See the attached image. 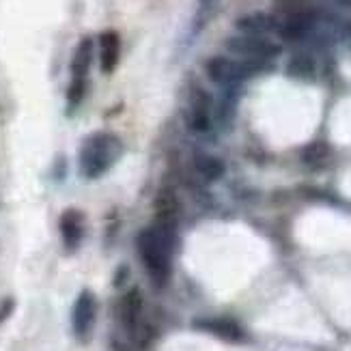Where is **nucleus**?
I'll return each mask as SVG.
<instances>
[{
	"instance_id": "8",
	"label": "nucleus",
	"mask_w": 351,
	"mask_h": 351,
	"mask_svg": "<svg viewBox=\"0 0 351 351\" xmlns=\"http://www.w3.org/2000/svg\"><path fill=\"white\" fill-rule=\"evenodd\" d=\"M317 24H319V13L313 7L298 11V13H289V18L280 22L278 26V35L282 41L300 43V41H306L315 33Z\"/></svg>"
},
{
	"instance_id": "9",
	"label": "nucleus",
	"mask_w": 351,
	"mask_h": 351,
	"mask_svg": "<svg viewBox=\"0 0 351 351\" xmlns=\"http://www.w3.org/2000/svg\"><path fill=\"white\" fill-rule=\"evenodd\" d=\"M97 58L104 75H112L121 60V35L114 28H106L97 37Z\"/></svg>"
},
{
	"instance_id": "2",
	"label": "nucleus",
	"mask_w": 351,
	"mask_h": 351,
	"mask_svg": "<svg viewBox=\"0 0 351 351\" xmlns=\"http://www.w3.org/2000/svg\"><path fill=\"white\" fill-rule=\"evenodd\" d=\"M123 154V143L117 134L112 132H95L84 138L80 154H78V164L80 173L86 179H99L104 173L110 171V166L119 160Z\"/></svg>"
},
{
	"instance_id": "3",
	"label": "nucleus",
	"mask_w": 351,
	"mask_h": 351,
	"mask_svg": "<svg viewBox=\"0 0 351 351\" xmlns=\"http://www.w3.org/2000/svg\"><path fill=\"white\" fill-rule=\"evenodd\" d=\"M271 65L269 60H243V58H228V56H213L207 60L205 71L207 78L222 88L239 86L243 80L252 78L256 73L267 71Z\"/></svg>"
},
{
	"instance_id": "7",
	"label": "nucleus",
	"mask_w": 351,
	"mask_h": 351,
	"mask_svg": "<svg viewBox=\"0 0 351 351\" xmlns=\"http://www.w3.org/2000/svg\"><path fill=\"white\" fill-rule=\"evenodd\" d=\"M95 317H97V300L88 289H84V291H80V295L75 298L73 311H71V328H73L75 339L82 343L88 341L95 326Z\"/></svg>"
},
{
	"instance_id": "5",
	"label": "nucleus",
	"mask_w": 351,
	"mask_h": 351,
	"mask_svg": "<svg viewBox=\"0 0 351 351\" xmlns=\"http://www.w3.org/2000/svg\"><path fill=\"white\" fill-rule=\"evenodd\" d=\"M119 319L141 347H147L151 339H154V330L143 322V295L138 289H130V291L121 298Z\"/></svg>"
},
{
	"instance_id": "1",
	"label": "nucleus",
	"mask_w": 351,
	"mask_h": 351,
	"mask_svg": "<svg viewBox=\"0 0 351 351\" xmlns=\"http://www.w3.org/2000/svg\"><path fill=\"white\" fill-rule=\"evenodd\" d=\"M173 243L175 220H160L156 226H147L138 233L136 248L149 274L151 282L158 289L166 287L173 274Z\"/></svg>"
},
{
	"instance_id": "20",
	"label": "nucleus",
	"mask_w": 351,
	"mask_h": 351,
	"mask_svg": "<svg viewBox=\"0 0 351 351\" xmlns=\"http://www.w3.org/2000/svg\"><path fill=\"white\" fill-rule=\"evenodd\" d=\"M13 308H15V300L13 298H5L3 302H0V326H3L7 319L11 317Z\"/></svg>"
},
{
	"instance_id": "23",
	"label": "nucleus",
	"mask_w": 351,
	"mask_h": 351,
	"mask_svg": "<svg viewBox=\"0 0 351 351\" xmlns=\"http://www.w3.org/2000/svg\"><path fill=\"white\" fill-rule=\"evenodd\" d=\"M339 7H345V9H351V0H334Z\"/></svg>"
},
{
	"instance_id": "12",
	"label": "nucleus",
	"mask_w": 351,
	"mask_h": 351,
	"mask_svg": "<svg viewBox=\"0 0 351 351\" xmlns=\"http://www.w3.org/2000/svg\"><path fill=\"white\" fill-rule=\"evenodd\" d=\"M278 18L265 11H254V13H246L235 22V28L241 35H254V37H265L269 33H278Z\"/></svg>"
},
{
	"instance_id": "11",
	"label": "nucleus",
	"mask_w": 351,
	"mask_h": 351,
	"mask_svg": "<svg viewBox=\"0 0 351 351\" xmlns=\"http://www.w3.org/2000/svg\"><path fill=\"white\" fill-rule=\"evenodd\" d=\"M58 231H60V239H63V246L69 252L78 250V246L82 243V237H84V216H82V211L65 209L63 213H60Z\"/></svg>"
},
{
	"instance_id": "19",
	"label": "nucleus",
	"mask_w": 351,
	"mask_h": 351,
	"mask_svg": "<svg viewBox=\"0 0 351 351\" xmlns=\"http://www.w3.org/2000/svg\"><path fill=\"white\" fill-rule=\"evenodd\" d=\"M280 9L289 11V13H298L304 9H311V0H274Z\"/></svg>"
},
{
	"instance_id": "18",
	"label": "nucleus",
	"mask_w": 351,
	"mask_h": 351,
	"mask_svg": "<svg viewBox=\"0 0 351 351\" xmlns=\"http://www.w3.org/2000/svg\"><path fill=\"white\" fill-rule=\"evenodd\" d=\"M330 158V145L328 143H311L302 149V162L308 164V166H322L326 164V160Z\"/></svg>"
},
{
	"instance_id": "6",
	"label": "nucleus",
	"mask_w": 351,
	"mask_h": 351,
	"mask_svg": "<svg viewBox=\"0 0 351 351\" xmlns=\"http://www.w3.org/2000/svg\"><path fill=\"white\" fill-rule=\"evenodd\" d=\"M226 50L243 60H271L282 54V45L267 37L235 35L226 39Z\"/></svg>"
},
{
	"instance_id": "17",
	"label": "nucleus",
	"mask_w": 351,
	"mask_h": 351,
	"mask_svg": "<svg viewBox=\"0 0 351 351\" xmlns=\"http://www.w3.org/2000/svg\"><path fill=\"white\" fill-rule=\"evenodd\" d=\"M220 3H222V0H196L194 18H192V33L194 35L203 33L205 26L211 22L213 15H216Z\"/></svg>"
},
{
	"instance_id": "4",
	"label": "nucleus",
	"mask_w": 351,
	"mask_h": 351,
	"mask_svg": "<svg viewBox=\"0 0 351 351\" xmlns=\"http://www.w3.org/2000/svg\"><path fill=\"white\" fill-rule=\"evenodd\" d=\"M95 58V39L93 37H82L75 45V52L71 58V80L67 86V108L75 110L84 101L86 90H88V73L90 65Z\"/></svg>"
},
{
	"instance_id": "14",
	"label": "nucleus",
	"mask_w": 351,
	"mask_h": 351,
	"mask_svg": "<svg viewBox=\"0 0 351 351\" xmlns=\"http://www.w3.org/2000/svg\"><path fill=\"white\" fill-rule=\"evenodd\" d=\"M285 73L289 75V78H293V80L308 82V80H315L317 63H315V58L308 52H298V54H293L291 58H289Z\"/></svg>"
},
{
	"instance_id": "22",
	"label": "nucleus",
	"mask_w": 351,
	"mask_h": 351,
	"mask_svg": "<svg viewBox=\"0 0 351 351\" xmlns=\"http://www.w3.org/2000/svg\"><path fill=\"white\" fill-rule=\"evenodd\" d=\"M112 351H130L123 343L121 341H117V339H112Z\"/></svg>"
},
{
	"instance_id": "16",
	"label": "nucleus",
	"mask_w": 351,
	"mask_h": 351,
	"mask_svg": "<svg viewBox=\"0 0 351 351\" xmlns=\"http://www.w3.org/2000/svg\"><path fill=\"white\" fill-rule=\"evenodd\" d=\"M194 169L207 181H218L224 175V162L211 154H194Z\"/></svg>"
},
{
	"instance_id": "13",
	"label": "nucleus",
	"mask_w": 351,
	"mask_h": 351,
	"mask_svg": "<svg viewBox=\"0 0 351 351\" xmlns=\"http://www.w3.org/2000/svg\"><path fill=\"white\" fill-rule=\"evenodd\" d=\"M194 326L228 343H239L243 339V330L231 319H198Z\"/></svg>"
},
{
	"instance_id": "10",
	"label": "nucleus",
	"mask_w": 351,
	"mask_h": 351,
	"mask_svg": "<svg viewBox=\"0 0 351 351\" xmlns=\"http://www.w3.org/2000/svg\"><path fill=\"white\" fill-rule=\"evenodd\" d=\"M188 123L192 128V132L196 134H207L211 130L213 123V99L207 90L196 88L192 101H190V117Z\"/></svg>"
},
{
	"instance_id": "21",
	"label": "nucleus",
	"mask_w": 351,
	"mask_h": 351,
	"mask_svg": "<svg viewBox=\"0 0 351 351\" xmlns=\"http://www.w3.org/2000/svg\"><path fill=\"white\" fill-rule=\"evenodd\" d=\"M341 37L343 39H351V20H345L341 24Z\"/></svg>"
},
{
	"instance_id": "15",
	"label": "nucleus",
	"mask_w": 351,
	"mask_h": 351,
	"mask_svg": "<svg viewBox=\"0 0 351 351\" xmlns=\"http://www.w3.org/2000/svg\"><path fill=\"white\" fill-rule=\"evenodd\" d=\"M237 99H239V86L222 88L218 104H213V117L218 119L220 125H231L235 110H237Z\"/></svg>"
}]
</instances>
